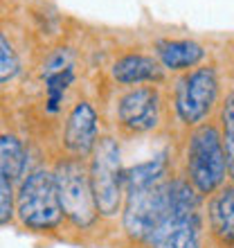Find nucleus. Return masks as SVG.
<instances>
[{
    "mask_svg": "<svg viewBox=\"0 0 234 248\" xmlns=\"http://www.w3.org/2000/svg\"><path fill=\"white\" fill-rule=\"evenodd\" d=\"M14 210L20 223L29 230H54L63 221L61 203H58L57 181L54 171L50 170H32L16 192Z\"/></svg>",
    "mask_w": 234,
    "mask_h": 248,
    "instance_id": "nucleus-2",
    "label": "nucleus"
},
{
    "mask_svg": "<svg viewBox=\"0 0 234 248\" xmlns=\"http://www.w3.org/2000/svg\"><path fill=\"white\" fill-rule=\"evenodd\" d=\"M54 181L63 217L77 228H90L99 215L92 199L88 165L79 158H70L54 170Z\"/></svg>",
    "mask_w": 234,
    "mask_h": 248,
    "instance_id": "nucleus-6",
    "label": "nucleus"
},
{
    "mask_svg": "<svg viewBox=\"0 0 234 248\" xmlns=\"http://www.w3.org/2000/svg\"><path fill=\"white\" fill-rule=\"evenodd\" d=\"M201 196L189 181H167V208L162 219L149 232V248H201Z\"/></svg>",
    "mask_w": 234,
    "mask_h": 248,
    "instance_id": "nucleus-1",
    "label": "nucleus"
},
{
    "mask_svg": "<svg viewBox=\"0 0 234 248\" xmlns=\"http://www.w3.org/2000/svg\"><path fill=\"white\" fill-rule=\"evenodd\" d=\"M117 120L129 133H149L160 122V95L151 86L124 93L117 102Z\"/></svg>",
    "mask_w": 234,
    "mask_h": 248,
    "instance_id": "nucleus-8",
    "label": "nucleus"
},
{
    "mask_svg": "<svg viewBox=\"0 0 234 248\" xmlns=\"http://www.w3.org/2000/svg\"><path fill=\"white\" fill-rule=\"evenodd\" d=\"M207 219L209 230L219 244L234 248V185H223L212 194Z\"/></svg>",
    "mask_w": 234,
    "mask_h": 248,
    "instance_id": "nucleus-10",
    "label": "nucleus"
},
{
    "mask_svg": "<svg viewBox=\"0 0 234 248\" xmlns=\"http://www.w3.org/2000/svg\"><path fill=\"white\" fill-rule=\"evenodd\" d=\"M205 59V47L196 41H162L158 46V63L167 70H189Z\"/></svg>",
    "mask_w": 234,
    "mask_h": 248,
    "instance_id": "nucleus-12",
    "label": "nucleus"
},
{
    "mask_svg": "<svg viewBox=\"0 0 234 248\" xmlns=\"http://www.w3.org/2000/svg\"><path fill=\"white\" fill-rule=\"evenodd\" d=\"M167 208V181H124V230L144 242Z\"/></svg>",
    "mask_w": 234,
    "mask_h": 248,
    "instance_id": "nucleus-5",
    "label": "nucleus"
},
{
    "mask_svg": "<svg viewBox=\"0 0 234 248\" xmlns=\"http://www.w3.org/2000/svg\"><path fill=\"white\" fill-rule=\"evenodd\" d=\"M14 203H16V192H14V183L0 171V226L12 221L14 217Z\"/></svg>",
    "mask_w": 234,
    "mask_h": 248,
    "instance_id": "nucleus-17",
    "label": "nucleus"
},
{
    "mask_svg": "<svg viewBox=\"0 0 234 248\" xmlns=\"http://www.w3.org/2000/svg\"><path fill=\"white\" fill-rule=\"evenodd\" d=\"M221 122H223L221 142H223V151H225L228 174L234 178V93H230L228 97H225L223 113H221Z\"/></svg>",
    "mask_w": 234,
    "mask_h": 248,
    "instance_id": "nucleus-15",
    "label": "nucleus"
},
{
    "mask_svg": "<svg viewBox=\"0 0 234 248\" xmlns=\"http://www.w3.org/2000/svg\"><path fill=\"white\" fill-rule=\"evenodd\" d=\"M74 81V70L72 65L63 68V70H54L45 75V108L47 113H57L63 104V97L70 84Z\"/></svg>",
    "mask_w": 234,
    "mask_h": 248,
    "instance_id": "nucleus-14",
    "label": "nucleus"
},
{
    "mask_svg": "<svg viewBox=\"0 0 234 248\" xmlns=\"http://www.w3.org/2000/svg\"><path fill=\"white\" fill-rule=\"evenodd\" d=\"M187 176L198 194H214L228 178V163L221 142V131L203 124L191 131L187 142Z\"/></svg>",
    "mask_w": 234,
    "mask_h": 248,
    "instance_id": "nucleus-3",
    "label": "nucleus"
},
{
    "mask_svg": "<svg viewBox=\"0 0 234 248\" xmlns=\"http://www.w3.org/2000/svg\"><path fill=\"white\" fill-rule=\"evenodd\" d=\"M113 77L122 86L160 81L162 79V65L146 54H126V57L113 63Z\"/></svg>",
    "mask_w": 234,
    "mask_h": 248,
    "instance_id": "nucleus-11",
    "label": "nucleus"
},
{
    "mask_svg": "<svg viewBox=\"0 0 234 248\" xmlns=\"http://www.w3.org/2000/svg\"><path fill=\"white\" fill-rule=\"evenodd\" d=\"M219 97V79L214 68H196L178 81L176 113L187 126H196L209 115Z\"/></svg>",
    "mask_w": 234,
    "mask_h": 248,
    "instance_id": "nucleus-7",
    "label": "nucleus"
},
{
    "mask_svg": "<svg viewBox=\"0 0 234 248\" xmlns=\"http://www.w3.org/2000/svg\"><path fill=\"white\" fill-rule=\"evenodd\" d=\"M18 72H20L18 52H16L12 41L0 32V86H5L12 79H16Z\"/></svg>",
    "mask_w": 234,
    "mask_h": 248,
    "instance_id": "nucleus-16",
    "label": "nucleus"
},
{
    "mask_svg": "<svg viewBox=\"0 0 234 248\" xmlns=\"http://www.w3.org/2000/svg\"><path fill=\"white\" fill-rule=\"evenodd\" d=\"M99 140V122L97 111L92 108L90 102H77L68 113L63 129V144L68 154L79 160L90 156L95 144Z\"/></svg>",
    "mask_w": 234,
    "mask_h": 248,
    "instance_id": "nucleus-9",
    "label": "nucleus"
},
{
    "mask_svg": "<svg viewBox=\"0 0 234 248\" xmlns=\"http://www.w3.org/2000/svg\"><path fill=\"white\" fill-rule=\"evenodd\" d=\"M88 165L92 199L99 217H117L124 201V167L115 138H99Z\"/></svg>",
    "mask_w": 234,
    "mask_h": 248,
    "instance_id": "nucleus-4",
    "label": "nucleus"
},
{
    "mask_svg": "<svg viewBox=\"0 0 234 248\" xmlns=\"http://www.w3.org/2000/svg\"><path fill=\"white\" fill-rule=\"evenodd\" d=\"M27 165H29V156L25 144L9 133L0 136V171L14 183L27 176Z\"/></svg>",
    "mask_w": 234,
    "mask_h": 248,
    "instance_id": "nucleus-13",
    "label": "nucleus"
}]
</instances>
